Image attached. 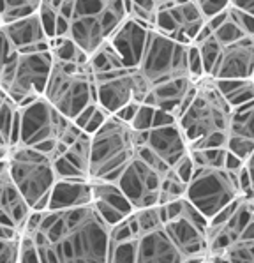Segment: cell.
Instances as JSON below:
<instances>
[{
	"mask_svg": "<svg viewBox=\"0 0 254 263\" xmlns=\"http://www.w3.org/2000/svg\"><path fill=\"white\" fill-rule=\"evenodd\" d=\"M43 96L62 115L74 122L87 108L97 104V90L90 64L58 62L53 59V67Z\"/></svg>",
	"mask_w": 254,
	"mask_h": 263,
	"instance_id": "obj_4",
	"label": "cell"
},
{
	"mask_svg": "<svg viewBox=\"0 0 254 263\" xmlns=\"http://www.w3.org/2000/svg\"><path fill=\"white\" fill-rule=\"evenodd\" d=\"M187 64H189V74L194 80H200L205 76L203 69V60H201L200 50L196 44H189L187 46Z\"/></svg>",
	"mask_w": 254,
	"mask_h": 263,
	"instance_id": "obj_35",
	"label": "cell"
},
{
	"mask_svg": "<svg viewBox=\"0 0 254 263\" xmlns=\"http://www.w3.org/2000/svg\"><path fill=\"white\" fill-rule=\"evenodd\" d=\"M185 187H187V182H184L173 172V168H169L163 177V182H161L159 187V200H157V205L168 203V201H173L177 198L185 196Z\"/></svg>",
	"mask_w": 254,
	"mask_h": 263,
	"instance_id": "obj_30",
	"label": "cell"
},
{
	"mask_svg": "<svg viewBox=\"0 0 254 263\" xmlns=\"http://www.w3.org/2000/svg\"><path fill=\"white\" fill-rule=\"evenodd\" d=\"M53 67V53L50 50L16 51L9 64L0 72V87L14 101L16 106H25L41 97Z\"/></svg>",
	"mask_w": 254,
	"mask_h": 263,
	"instance_id": "obj_6",
	"label": "cell"
},
{
	"mask_svg": "<svg viewBox=\"0 0 254 263\" xmlns=\"http://www.w3.org/2000/svg\"><path fill=\"white\" fill-rule=\"evenodd\" d=\"M154 115H155V108L150 106V104L141 103L138 113L134 115L131 122V127L134 129L136 133H145L154 125Z\"/></svg>",
	"mask_w": 254,
	"mask_h": 263,
	"instance_id": "obj_34",
	"label": "cell"
},
{
	"mask_svg": "<svg viewBox=\"0 0 254 263\" xmlns=\"http://www.w3.org/2000/svg\"><path fill=\"white\" fill-rule=\"evenodd\" d=\"M136 263H182V254L173 244L166 228L161 226L138 237Z\"/></svg>",
	"mask_w": 254,
	"mask_h": 263,
	"instance_id": "obj_21",
	"label": "cell"
},
{
	"mask_svg": "<svg viewBox=\"0 0 254 263\" xmlns=\"http://www.w3.org/2000/svg\"><path fill=\"white\" fill-rule=\"evenodd\" d=\"M4 32L16 51H39L51 48V41L44 30L39 13L6 23Z\"/></svg>",
	"mask_w": 254,
	"mask_h": 263,
	"instance_id": "obj_20",
	"label": "cell"
},
{
	"mask_svg": "<svg viewBox=\"0 0 254 263\" xmlns=\"http://www.w3.org/2000/svg\"><path fill=\"white\" fill-rule=\"evenodd\" d=\"M171 168H173V172H175L184 182H189V179H191V175H192V170H194V164H192L191 156L187 154V156H184L182 159H180L179 163H177L175 166H171Z\"/></svg>",
	"mask_w": 254,
	"mask_h": 263,
	"instance_id": "obj_40",
	"label": "cell"
},
{
	"mask_svg": "<svg viewBox=\"0 0 254 263\" xmlns=\"http://www.w3.org/2000/svg\"><path fill=\"white\" fill-rule=\"evenodd\" d=\"M92 201V182L88 179H56L48 198L46 210H60L87 205Z\"/></svg>",
	"mask_w": 254,
	"mask_h": 263,
	"instance_id": "obj_24",
	"label": "cell"
},
{
	"mask_svg": "<svg viewBox=\"0 0 254 263\" xmlns=\"http://www.w3.org/2000/svg\"><path fill=\"white\" fill-rule=\"evenodd\" d=\"M224 261L254 263V238H239L224 251Z\"/></svg>",
	"mask_w": 254,
	"mask_h": 263,
	"instance_id": "obj_32",
	"label": "cell"
},
{
	"mask_svg": "<svg viewBox=\"0 0 254 263\" xmlns=\"http://www.w3.org/2000/svg\"><path fill=\"white\" fill-rule=\"evenodd\" d=\"M164 228L182 254V263H207L208 219L187 198L182 212L164 222Z\"/></svg>",
	"mask_w": 254,
	"mask_h": 263,
	"instance_id": "obj_10",
	"label": "cell"
},
{
	"mask_svg": "<svg viewBox=\"0 0 254 263\" xmlns=\"http://www.w3.org/2000/svg\"><path fill=\"white\" fill-rule=\"evenodd\" d=\"M72 120L62 115L44 96L18 108L14 145H41L62 138Z\"/></svg>",
	"mask_w": 254,
	"mask_h": 263,
	"instance_id": "obj_9",
	"label": "cell"
},
{
	"mask_svg": "<svg viewBox=\"0 0 254 263\" xmlns=\"http://www.w3.org/2000/svg\"><path fill=\"white\" fill-rule=\"evenodd\" d=\"M140 106H141V103H138V101H131V103L124 104V106L120 108V110L116 111L115 115L119 117V119H122L124 122L131 124V122H132V119H134V115L138 113Z\"/></svg>",
	"mask_w": 254,
	"mask_h": 263,
	"instance_id": "obj_41",
	"label": "cell"
},
{
	"mask_svg": "<svg viewBox=\"0 0 254 263\" xmlns=\"http://www.w3.org/2000/svg\"><path fill=\"white\" fill-rule=\"evenodd\" d=\"M240 170H229L226 166H194L185 187V198L207 219H210L226 205L235 201L237 198H242L239 184Z\"/></svg>",
	"mask_w": 254,
	"mask_h": 263,
	"instance_id": "obj_7",
	"label": "cell"
},
{
	"mask_svg": "<svg viewBox=\"0 0 254 263\" xmlns=\"http://www.w3.org/2000/svg\"><path fill=\"white\" fill-rule=\"evenodd\" d=\"M251 80H252V83H254V69H252V74H251Z\"/></svg>",
	"mask_w": 254,
	"mask_h": 263,
	"instance_id": "obj_45",
	"label": "cell"
},
{
	"mask_svg": "<svg viewBox=\"0 0 254 263\" xmlns=\"http://www.w3.org/2000/svg\"><path fill=\"white\" fill-rule=\"evenodd\" d=\"M18 263H41L37 246L30 235L22 233L19 235V246H18Z\"/></svg>",
	"mask_w": 254,
	"mask_h": 263,
	"instance_id": "obj_33",
	"label": "cell"
},
{
	"mask_svg": "<svg viewBox=\"0 0 254 263\" xmlns=\"http://www.w3.org/2000/svg\"><path fill=\"white\" fill-rule=\"evenodd\" d=\"M226 148L245 163L254 151V99L233 108L228 124Z\"/></svg>",
	"mask_w": 254,
	"mask_h": 263,
	"instance_id": "obj_18",
	"label": "cell"
},
{
	"mask_svg": "<svg viewBox=\"0 0 254 263\" xmlns=\"http://www.w3.org/2000/svg\"><path fill=\"white\" fill-rule=\"evenodd\" d=\"M254 69V37L244 35L237 41L221 46L219 57L210 71L213 80L251 78Z\"/></svg>",
	"mask_w": 254,
	"mask_h": 263,
	"instance_id": "obj_14",
	"label": "cell"
},
{
	"mask_svg": "<svg viewBox=\"0 0 254 263\" xmlns=\"http://www.w3.org/2000/svg\"><path fill=\"white\" fill-rule=\"evenodd\" d=\"M134 154L136 131L131 124L124 122L116 115H110L106 122L90 135L88 179L115 182L132 161Z\"/></svg>",
	"mask_w": 254,
	"mask_h": 263,
	"instance_id": "obj_3",
	"label": "cell"
},
{
	"mask_svg": "<svg viewBox=\"0 0 254 263\" xmlns=\"http://www.w3.org/2000/svg\"><path fill=\"white\" fill-rule=\"evenodd\" d=\"M148 32H150V27L132 18H127L111 35L108 43L116 51V55L120 57L126 67H132V69L138 67L148 39Z\"/></svg>",
	"mask_w": 254,
	"mask_h": 263,
	"instance_id": "obj_19",
	"label": "cell"
},
{
	"mask_svg": "<svg viewBox=\"0 0 254 263\" xmlns=\"http://www.w3.org/2000/svg\"><path fill=\"white\" fill-rule=\"evenodd\" d=\"M244 168L247 170V173H249V179H251V187H252V193H254V151H252L251 156L245 159Z\"/></svg>",
	"mask_w": 254,
	"mask_h": 263,
	"instance_id": "obj_43",
	"label": "cell"
},
{
	"mask_svg": "<svg viewBox=\"0 0 254 263\" xmlns=\"http://www.w3.org/2000/svg\"><path fill=\"white\" fill-rule=\"evenodd\" d=\"M14 55H16V50L13 48V44H11L9 37L6 35L4 27H2L0 28V72H2L4 67L13 60Z\"/></svg>",
	"mask_w": 254,
	"mask_h": 263,
	"instance_id": "obj_39",
	"label": "cell"
},
{
	"mask_svg": "<svg viewBox=\"0 0 254 263\" xmlns=\"http://www.w3.org/2000/svg\"><path fill=\"white\" fill-rule=\"evenodd\" d=\"M110 115H111V113H108L103 106H101V104H97V108H95V110L92 111V115L88 117L87 124L83 125V131H85V133H88V135L95 133V131H97V129L101 127V125L106 122L108 117H110Z\"/></svg>",
	"mask_w": 254,
	"mask_h": 263,
	"instance_id": "obj_38",
	"label": "cell"
},
{
	"mask_svg": "<svg viewBox=\"0 0 254 263\" xmlns=\"http://www.w3.org/2000/svg\"><path fill=\"white\" fill-rule=\"evenodd\" d=\"M19 235L13 226L0 224V263H18Z\"/></svg>",
	"mask_w": 254,
	"mask_h": 263,
	"instance_id": "obj_29",
	"label": "cell"
},
{
	"mask_svg": "<svg viewBox=\"0 0 254 263\" xmlns=\"http://www.w3.org/2000/svg\"><path fill=\"white\" fill-rule=\"evenodd\" d=\"M229 6L254 16V0H229Z\"/></svg>",
	"mask_w": 254,
	"mask_h": 263,
	"instance_id": "obj_42",
	"label": "cell"
},
{
	"mask_svg": "<svg viewBox=\"0 0 254 263\" xmlns=\"http://www.w3.org/2000/svg\"><path fill=\"white\" fill-rule=\"evenodd\" d=\"M166 172L154 168L134 154L132 161L122 170L115 182L129 198L134 209H145L157 205L159 187Z\"/></svg>",
	"mask_w": 254,
	"mask_h": 263,
	"instance_id": "obj_13",
	"label": "cell"
},
{
	"mask_svg": "<svg viewBox=\"0 0 254 263\" xmlns=\"http://www.w3.org/2000/svg\"><path fill=\"white\" fill-rule=\"evenodd\" d=\"M92 182V205L108 226H115L134 212V207L124 194L119 184L113 180H90Z\"/></svg>",
	"mask_w": 254,
	"mask_h": 263,
	"instance_id": "obj_16",
	"label": "cell"
},
{
	"mask_svg": "<svg viewBox=\"0 0 254 263\" xmlns=\"http://www.w3.org/2000/svg\"><path fill=\"white\" fill-rule=\"evenodd\" d=\"M111 228L94 205L43 210L30 235L41 263H108Z\"/></svg>",
	"mask_w": 254,
	"mask_h": 263,
	"instance_id": "obj_1",
	"label": "cell"
},
{
	"mask_svg": "<svg viewBox=\"0 0 254 263\" xmlns=\"http://www.w3.org/2000/svg\"><path fill=\"white\" fill-rule=\"evenodd\" d=\"M94 80L97 103L111 115L131 101L143 103L150 88L140 71L132 67H115L110 71L94 72Z\"/></svg>",
	"mask_w": 254,
	"mask_h": 263,
	"instance_id": "obj_11",
	"label": "cell"
},
{
	"mask_svg": "<svg viewBox=\"0 0 254 263\" xmlns=\"http://www.w3.org/2000/svg\"><path fill=\"white\" fill-rule=\"evenodd\" d=\"M30 212L25 196L11 179V173L6 172L0 177V224L13 226L22 233Z\"/></svg>",
	"mask_w": 254,
	"mask_h": 263,
	"instance_id": "obj_22",
	"label": "cell"
},
{
	"mask_svg": "<svg viewBox=\"0 0 254 263\" xmlns=\"http://www.w3.org/2000/svg\"><path fill=\"white\" fill-rule=\"evenodd\" d=\"M51 53L53 59L58 62H71V64H87L90 55L83 51L72 39L69 37H55L51 39Z\"/></svg>",
	"mask_w": 254,
	"mask_h": 263,
	"instance_id": "obj_28",
	"label": "cell"
},
{
	"mask_svg": "<svg viewBox=\"0 0 254 263\" xmlns=\"http://www.w3.org/2000/svg\"><path fill=\"white\" fill-rule=\"evenodd\" d=\"M205 25L207 18L194 0H171L157 13L152 28L173 41L192 44Z\"/></svg>",
	"mask_w": 254,
	"mask_h": 263,
	"instance_id": "obj_12",
	"label": "cell"
},
{
	"mask_svg": "<svg viewBox=\"0 0 254 263\" xmlns=\"http://www.w3.org/2000/svg\"><path fill=\"white\" fill-rule=\"evenodd\" d=\"M4 27V20H2V14H0V28Z\"/></svg>",
	"mask_w": 254,
	"mask_h": 263,
	"instance_id": "obj_44",
	"label": "cell"
},
{
	"mask_svg": "<svg viewBox=\"0 0 254 263\" xmlns=\"http://www.w3.org/2000/svg\"><path fill=\"white\" fill-rule=\"evenodd\" d=\"M88 161L90 135L83 131L74 143H71L67 151L53 161L56 179H88Z\"/></svg>",
	"mask_w": 254,
	"mask_h": 263,
	"instance_id": "obj_23",
	"label": "cell"
},
{
	"mask_svg": "<svg viewBox=\"0 0 254 263\" xmlns=\"http://www.w3.org/2000/svg\"><path fill=\"white\" fill-rule=\"evenodd\" d=\"M194 166H213L223 168L226 166V157L228 148L226 147H210V148H192L189 151Z\"/></svg>",
	"mask_w": 254,
	"mask_h": 263,
	"instance_id": "obj_31",
	"label": "cell"
},
{
	"mask_svg": "<svg viewBox=\"0 0 254 263\" xmlns=\"http://www.w3.org/2000/svg\"><path fill=\"white\" fill-rule=\"evenodd\" d=\"M196 87V80L191 76H182V78H173L168 82L152 85L145 96V104L171 113L173 117H179L180 111L189 103L192 92Z\"/></svg>",
	"mask_w": 254,
	"mask_h": 263,
	"instance_id": "obj_17",
	"label": "cell"
},
{
	"mask_svg": "<svg viewBox=\"0 0 254 263\" xmlns=\"http://www.w3.org/2000/svg\"><path fill=\"white\" fill-rule=\"evenodd\" d=\"M187 46L189 44L173 41L168 35L150 28L145 51L136 69L145 78L148 87L173 78L191 76L187 64Z\"/></svg>",
	"mask_w": 254,
	"mask_h": 263,
	"instance_id": "obj_8",
	"label": "cell"
},
{
	"mask_svg": "<svg viewBox=\"0 0 254 263\" xmlns=\"http://www.w3.org/2000/svg\"><path fill=\"white\" fill-rule=\"evenodd\" d=\"M216 83L231 108H237L254 99V83L251 78L216 80Z\"/></svg>",
	"mask_w": 254,
	"mask_h": 263,
	"instance_id": "obj_25",
	"label": "cell"
},
{
	"mask_svg": "<svg viewBox=\"0 0 254 263\" xmlns=\"http://www.w3.org/2000/svg\"><path fill=\"white\" fill-rule=\"evenodd\" d=\"M138 143H147L169 168L175 166L184 156L189 154L187 141L177 120L163 125H154L145 133H136V145Z\"/></svg>",
	"mask_w": 254,
	"mask_h": 263,
	"instance_id": "obj_15",
	"label": "cell"
},
{
	"mask_svg": "<svg viewBox=\"0 0 254 263\" xmlns=\"http://www.w3.org/2000/svg\"><path fill=\"white\" fill-rule=\"evenodd\" d=\"M9 173L32 210H46L56 182L53 157L34 145H13L7 156Z\"/></svg>",
	"mask_w": 254,
	"mask_h": 263,
	"instance_id": "obj_5",
	"label": "cell"
},
{
	"mask_svg": "<svg viewBox=\"0 0 254 263\" xmlns=\"http://www.w3.org/2000/svg\"><path fill=\"white\" fill-rule=\"evenodd\" d=\"M168 2H171V0H126L127 16L152 28L157 13Z\"/></svg>",
	"mask_w": 254,
	"mask_h": 263,
	"instance_id": "obj_26",
	"label": "cell"
},
{
	"mask_svg": "<svg viewBox=\"0 0 254 263\" xmlns=\"http://www.w3.org/2000/svg\"><path fill=\"white\" fill-rule=\"evenodd\" d=\"M198 7L201 9V13L205 14V18H212V16L223 13L229 7V0H194Z\"/></svg>",
	"mask_w": 254,
	"mask_h": 263,
	"instance_id": "obj_37",
	"label": "cell"
},
{
	"mask_svg": "<svg viewBox=\"0 0 254 263\" xmlns=\"http://www.w3.org/2000/svg\"><path fill=\"white\" fill-rule=\"evenodd\" d=\"M41 4L43 0H0V14H2L4 25L27 18V16L37 14Z\"/></svg>",
	"mask_w": 254,
	"mask_h": 263,
	"instance_id": "obj_27",
	"label": "cell"
},
{
	"mask_svg": "<svg viewBox=\"0 0 254 263\" xmlns=\"http://www.w3.org/2000/svg\"><path fill=\"white\" fill-rule=\"evenodd\" d=\"M228 11H229V16L233 18V22L240 27V30L244 32L245 35H249V37H254V16L249 13H244V11H240V9H235V7H231V6L228 7Z\"/></svg>",
	"mask_w": 254,
	"mask_h": 263,
	"instance_id": "obj_36",
	"label": "cell"
},
{
	"mask_svg": "<svg viewBox=\"0 0 254 263\" xmlns=\"http://www.w3.org/2000/svg\"><path fill=\"white\" fill-rule=\"evenodd\" d=\"M233 108L221 94L216 80L210 76L196 80L189 103L177 117L189 151L192 148L226 147L228 124Z\"/></svg>",
	"mask_w": 254,
	"mask_h": 263,
	"instance_id": "obj_2",
	"label": "cell"
}]
</instances>
